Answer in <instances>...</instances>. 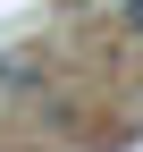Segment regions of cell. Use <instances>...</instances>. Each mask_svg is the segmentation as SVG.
Listing matches in <instances>:
<instances>
[{
  "label": "cell",
  "mask_w": 143,
  "mask_h": 152,
  "mask_svg": "<svg viewBox=\"0 0 143 152\" xmlns=\"http://www.w3.org/2000/svg\"><path fill=\"white\" fill-rule=\"evenodd\" d=\"M126 34H143V0H126Z\"/></svg>",
  "instance_id": "obj_1"
}]
</instances>
